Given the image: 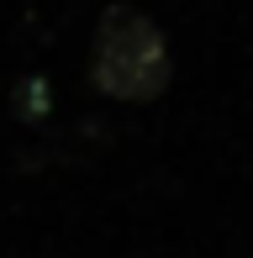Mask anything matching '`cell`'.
<instances>
[{
  "label": "cell",
  "mask_w": 253,
  "mask_h": 258,
  "mask_svg": "<svg viewBox=\"0 0 253 258\" xmlns=\"http://www.w3.org/2000/svg\"><path fill=\"white\" fill-rule=\"evenodd\" d=\"M48 105H53V90H48V79H37V74H27L16 90H11V111H16L21 121H42Z\"/></svg>",
  "instance_id": "obj_2"
},
{
  "label": "cell",
  "mask_w": 253,
  "mask_h": 258,
  "mask_svg": "<svg viewBox=\"0 0 253 258\" xmlns=\"http://www.w3.org/2000/svg\"><path fill=\"white\" fill-rule=\"evenodd\" d=\"M174 79V58H169L164 32L153 16L132 6H106L95 21V53H90V85L111 100H158Z\"/></svg>",
  "instance_id": "obj_1"
}]
</instances>
